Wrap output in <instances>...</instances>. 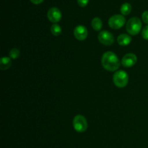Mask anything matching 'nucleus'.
Listing matches in <instances>:
<instances>
[{
  "instance_id": "f257e3e1",
  "label": "nucleus",
  "mask_w": 148,
  "mask_h": 148,
  "mask_svg": "<svg viewBox=\"0 0 148 148\" xmlns=\"http://www.w3.org/2000/svg\"><path fill=\"white\" fill-rule=\"evenodd\" d=\"M101 64L103 67L109 72L117 70L121 65L118 56L112 51H107L103 55Z\"/></svg>"
},
{
  "instance_id": "f03ea898",
  "label": "nucleus",
  "mask_w": 148,
  "mask_h": 148,
  "mask_svg": "<svg viewBox=\"0 0 148 148\" xmlns=\"http://www.w3.org/2000/svg\"><path fill=\"white\" fill-rule=\"evenodd\" d=\"M126 29L129 34L136 36L142 29V22L138 17H132L127 21Z\"/></svg>"
},
{
  "instance_id": "7ed1b4c3",
  "label": "nucleus",
  "mask_w": 148,
  "mask_h": 148,
  "mask_svg": "<svg viewBox=\"0 0 148 148\" xmlns=\"http://www.w3.org/2000/svg\"><path fill=\"white\" fill-rule=\"evenodd\" d=\"M114 83L117 88H125L129 82L128 74L123 70L117 71L113 77Z\"/></svg>"
},
{
  "instance_id": "20e7f679",
  "label": "nucleus",
  "mask_w": 148,
  "mask_h": 148,
  "mask_svg": "<svg viewBox=\"0 0 148 148\" xmlns=\"http://www.w3.org/2000/svg\"><path fill=\"white\" fill-rule=\"evenodd\" d=\"M73 127L75 131L82 133L88 129V121L83 116L77 115L73 119Z\"/></svg>"
},
{
  "instance_id": "39448f33",
  "label": "nucleus",
  "mask_w": 148,
  "mask_h": 148,
  "mask_svg": "<svg viewBox=\"0 0 148 148\" xmlns=\"http://www.w3.org/2000/svg\"><path fill=\"white\" fill-rule=\"evenodd\" d=\"M126 23V19L121 14H115L108 20V25L112 29L118 30L122 27Z\"/></svg>"
},
{
  "instance_id": "423d86ee",
  "label": "nucleus",
  "mask_w": 148,
  "mask_h": 148,
  "mask_svg": "<svg viewBox=\"0 0 148 148\" xmlns=\"http://www.w3.org/2000/svg\"><path fill=\"white\" fill-rule=\"evenodd\" d=\"M98 40L105 46H111L114 42V37L112 33L107 30L101 31L98 35Z\"/></svg>"
},
{
  "instance_id": "0eeeda50",
  "label": "nucleus",
  "mask_w": 148,
  "mask_h": 148,
  "mask_svg": "<svg viewBox=\"0 0 148 148\" xmlns=\"http://www.w3.org/2000/svg\"><path fill=\"white\" fill-rule=\"evenodd\" d=\"M47 16L49 20L55 24L60 21L62 19V12L57 7H51L48 11Z\"/></svg>"
},
{
  "instance_id": "6e6552de",
  "label": "nucleus",
  "mask_w": 148,
  "mask_h": 148,
  "mask_svg": "<svg viewBox=\"0 0 148 148\" xmlns=\"http://www.w3.org/2000/svg\"><path fill=\"white\" fill-rule=\"evenodd\" d=\"M137 62V57L134 53H129L126 54L121 59V64L124 67H131Z\"/></svg>"
},
{
  "instance_id": "1a4fd4ad",
  "label": "nucleus",
  "mask_w": 148,
  "mask_h": 148,
  "mask_svg": "<svg viewBox=\"0 0 148 148\" xmlns=\"http://www.w3.org/2000/svg\"><path fill=\"white\" fill-rule=\"evenodd\" d=\"M88 31L83 25H78L74 30V36L78 40H84L87 38Z\"/></svg>"
},
{
  "instance_id": "9d476101",
  "label": "nucleus",
  "mask_w": 148,
  "mask_h": 148,
  "mask_svg": "<svg viewBox=\"0 0 148 148\" xmlns=\"http://www.w3.org/2000/svg\"><path fill=\"white\" fill-rule=\"evenodd\" d=\"M132 39L131 36L127 34H124V33L121 34L117 38V42L120 46H126L130 44L132 42Z\"/></svg>"
},
{
  "instance_id": "9b49d317",
  "label": "nucleus",
  "mask_w": 148,
  "mask_h": 148,
  "mask_svg": "<svg viewBox=\"0 0 148 148\" xmlns=\"http://www.w3.org/2000/svg\"><path fill=\"white\" fill-rule=\"evenodd\" d=\"M11 58L7 57V56H3L1 59V62H0V67H1V70H6L8 69L12 65V61Z\"/></svg>"
},
{
  "instance_id": "f8f14e48",
  "label": "nucleus",
  "mask_w": 148,
  "mask_h": 148,
  "mask_svg": "<svg viewBox=\"0 0 148 148\" xmlns=\"http://www.w3.org/2000/svg\"><path fill=\"white\" fill-rule=\"evenodd\" d=\"M92 27L96 31H99L102 29L103 22L99 17H95L92 20Z\"/></svg>"
},
{
  "instance_id": "ddd939ff",
  "label": "nucleus",
  "mask_w": 148,
  "mask_h": 148,
  "mask_svg": "<svg viewBox=\"0 0 148 148\" xmlns=\"http://www.w3.org/2000/svg\"><path fill=\"white\" fill-rule=\"evenodd\" d=\"M120 11L123 15H128L132 11V5L130 3H124L121 6Z\"/></svg>"
},
{
  "instance_id": "4468645a",
  "label": "nucleus",
  "mask_w": 148,
  "mask_h": 148,
  "mask_svg": "<svg viewBox=\"0 0 148 148\" xmlns=\"http://www.w3.org/2000/svg\"><path fill=\"white\" fill-rule=\"evenodd\" d=\"M51 32L52 34L55 36H58L59 35L62 34V27H60V25L56 23L55 24L52 25L51 27Z\"/></svg>"
},
{
  "instance_id": "2eb2a0df",
  "label": "nucleus",
  "mask_w": 148,
  "mask_h": 148,
  "mask_svg": "<svg viewBox=\"0 0 148 148\" xmlns=\"http://www.w3.org/2000/svg\"><path fill=\"white\" fill-rule=\"evenodd\" d=\"M20 51L17 49H12L10 51V57L12 59H16L20 56Z\"/></svg>"
},
{
  "instance_id": "dca6fc26",
  "label": "nucleus",
  "mask_w": 148,
  "mask_h": 148,
  "mask_svg": "<svg viewBox=\"0 0 148 148\" xmlns=\"http://www.w3.org/2000/svg\"><path fill=\"white\" fill-rule=\"evenodd\" d=\"M142 36H143V38L148 40V25L143 29V31H142Z\"/></svg>"
},
{
  "instance_id": "f3484780",
  "label": "nucleus",
  "mask_w": 148,
  "mask_h": 148,
  "mask_svg": "<svg viewBox=\"0 0 148 148\" xmlns=\"http://www.w3.org/2000/svg\"><path fill=\"white\" fill-rule=\"evenodd\" d=\"M142 19L143 22L148 25V11H145L142 14Z\"/></svg>"
},
{
  "instance_id": "a211bd4d",
  "label": "nucleus",
  "mask_w": 148,
  "mask_h": 148,
  "mask_svg": "<svg viewBox=\"0 0 148 148\" xmlns=\"http://www.w3.org/2000/svg\"><path fill=\"white\" fill-rule=\"evenodd\" d=\"M88 1H89V0H77L78 4L82 7H84L88 5Z\"/></svg>"
},
{
  "instance_id": "6ab92c4d",
  "label": "nucleus",
  "mask_w": 148,
  "mask_h": 148,
  "mask_svg": "<svg viewBox=\"0 0 148 148\" xmlns=\"http://www.w3.org/2000/svg\"><path fill=\"white\" fill-rule=\"evenodd\" d=\"M30 1H31L33 4H41V3L43 1V0H30Z\"/></svg>"
}]
</instances>
